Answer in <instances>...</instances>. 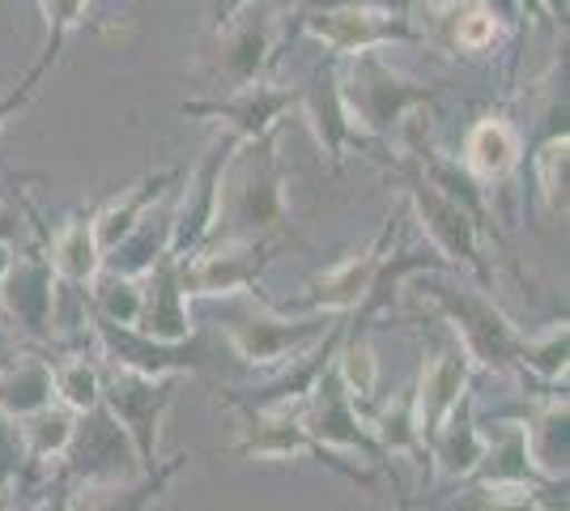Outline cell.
<instances>
[{"label":"cell","mask_w":570,"mask_h":511,"mask_svg":"<svg viewBox=\"0 0 570 511\" xmlns=\"http://www.w3.org/2000/svg\"><path fill=\"white\" fill-rule=\"evenodd\" d=\"M285 170L277 154V132L252 146H238L222 175V200L209 244L256 239V235H285ZM205 244V247H209Z\"/></svg>","instance_id":"obj_1"},{"label":"cell","mask_w":570,"mask_h":511,"mask_svg":"<svg viewBox=\"0 0 570 511\" xmlns=\"http://www.w3.org/2000/svg\"><path fill=\"white\" fill-rule=\"evenodd\" d=\"M336 81H341V98L362 141H387L396 128L409 124L422 107H430L439 90L426 81L404 77L396 65L383 60V51H362L350 60H336Z\"/></svg>","instance_id":"obj_2"},{"label":"cell","mask_w":570,"mask_h":511,"mask_svg":"<svg viewBox=\"0 0 570 511\" xmlns=\"http://www.w3.org/2000/svg\"><path fill=\"white\" fill-rule=\"evenodd\" d=\"M417 298L448 320L452 337L464 345L473 366L494 371V375L515 371L523 333L515 328V320L494 303V294H485L481 286H452V282H443L434 273L430 277L417 273Z\"/></svg>","instance_id":"obj_3"},{"label":"cell","mask_w":570,"mask_h":511,"mask_svg":"<svg viewBox=\"0 0 570 511\" xmlns=\"http://www.w3.org/2000/svg\"><path fill=\"white\" fill-rule=\"evenodd\" d=\"M235 298L238 303L222 320V333L230 341L238 363L261 366V371H277L294 354H303L307 345L328 337L336 324L345 320V316H324V312H298V316H289L282 307L256 303L247 294H235Z\"/></svg>","instance_id":"obj_4"},{"label":"cell","mask_w":570,"mask_h":511,"mask_svg":"<svg viewBox=\"0 0 570 511\" xmlns=\"http://www.w3.org/2000/svg\"><path fill=\"white\" fill-rule=\"evenodd\" d=\"M401 175H404V196L413 205V218L422 226L430 252L448 268H469L476 282H481V291H490L494 268H490L485 252H481V226H476L473 214L464 205H455L452 196L439 193L409 158L401 163Z\"/></svg>","instance_id":"obj_5"},{"label":"cell","mask_w":570,"mask_h":511,"mask_svg":"<svg viewBox=\"0 0 570 511\" xmlns=\"http://www.w3.org/2000/svg\"><path fill=\"white\" fill-rule=\"evenodd\" d=\"M179 384H184L179 375L149 380V375H137V371L102 363V401H98V405L119 422V431L128 435L141 469H154V464H158L163 422H167L170 405H175Z\"/></svg>","instance_id":"obj_6"},{"label":"cell","mask_w":570,"mask_h":511,"mask_svg":"<svg viewBox=\"0 0 570 511\" xmlns=\"http://www.w3.org/2000/svg\"><path fill=\"white\" fill-rule=\"evenodd\" d=\"M222 401L238 410L243 417V431L235 439V452L243 461H303V456H315V461H324L333 473L341 478H350L357 487H371L375 478L366 473V469H357V464H345L336 452H324V448H315L311 435L303 431V422H298V410H252V405H243L238 396L230 392H222Z\"/></svg>","instance_id":"obj_7"},{"label":"cell","mask_w":570,"mask_h":511,"mask_svg":"<svg viewBox=\"0 0 570 511\" xmlns=\"http://www.w3.org/2000/svg\"><path fill=\"white\" fill-rule=\"evenodd\" d=\"M289 111H298V86H277V81H252L217 98L179 102V116L217 124L238 146H252L268 132H277Z\"/></svg>","instance_id":"obj_8"},{"label":"cell","mask_w":570,"mask_h":511,"mask_svg":"<svg viewBox=\"0 0 570 511\" xmlns=\"http://www.w3.org/2000/svg\"><path fill=\"white\" fill-rule=\"evenodd\" d=\"M282 235H256V239H230L209 244L191 256H179V277L188 298H235L256 291L264 268L273 265V252Z\"/></svg>","instance_id":"obj_9"},{"label":"cell","mask_w":570,"mask_h":511,"mask_svg":"<svg viewBox=\"0 0 570 511\" xmlns=\"http://www.w3.org/2000/svg\"><path fill=\"white\" fill-rule=\"evenodd\" d=\"M145 473L128 435L119 431V422L102 405L90 414H77L65 456L56 461V478H65L72 487H90V482H128Z\"/></svg>","instance_id":"obj_10"},{"label":"cell","mask_w":570,"mask_h":511,"mask_svg":"<svg viewBox=\"0 0 570 511\" xmlns=\"http://www.w3.org/2000/svg\"><path fill=\"white\" fill-rule=\"evenodd\" d=\"M298 422H303V431L311 435V443L324 448V452H354V456H362V461L371 464H392L383 456V448L371 435V426H366V417L357 410V401L345 392V384H341V375H336L333 366L324 371V380L298 405Z\"/></svg>","instance_id":"obj_11"},{"label":"cell","mask_w":570,"mask_h":511,"mask_svg":"<svg viewBox=\"0 0 570 511\" xmlns=\"http://www.w3.org/2000/svg\"><path fill=\"white\" fill-rule=\"evenodd\" d=\"M90 337L98 345V363L124 366V371H137L149 380H163V375H196L205 366V345L200 337L188 341H154L128 328V324H111L90 312Z\"/></svg>","instance_id":"obj_12"},{"label":"cell","mask_w":570,"mask_h":511,"mask_svg":"<svg viewBox=\"0 0 570 511\" xmlns=\"http://www.w3.org/2000/svg\"><path fill=\"white\" fill-rule=\"evenodd\" d=\"M298 26L307 30L333 60H350L362 51H383L396 43H422V30L404 18H392L375 4H350V9H328V13H303Z\"/></svg>","instance_id":"obj_13"},{"label":"cell","mask_w":570,"mask_h":511,"mask_svg":"<svg viewBox=\"0 0 570 511\" xmlns=\"http://www.w3.org/2000/svg\"><path fill=\"white\" fill-rule=\"evenodd\" d=\"M469 392H473V363L448 328V341L426 350V363H422L417 384H413V410H417L422 443H430V435L469 401Z\"/></svg>","instance_id":"obj_14"},{"label":"cell","mask_w":570,"mask_h":511,"mask_svg":"<svg viewBox=\"0 0 570 511\" xmlns=\"http://www.w3.org/2000/svg\"><path fill=\"white\" fill-rule=\"evenodd\" d=\"M273 51H277V18L238 13L235 22L217 30V43L209 48V81L222 95L264 81V69L273 65Z\"/></svg>","instance_id":"obj_15"},{"label":"cell","mask_w":570,"mask_h":511,"mask_svg":"<svg viewBox=\"0 0 570 511\" xmlns=\"http://www.w3.org/2000/svg\"><path fill=\"white\" fill-rule=\"evenodd\" d=\"M235 149V137L222 132V141L205 154V163L188 175L184 193L175 200V239H170L175 256H191V252H200V247L209 244L217 222V200H222V175H226V163H230Z\"/></svg>","instance_id":"obj_16"},{"label":"cell","mask_w":570,"mask_h":511,"mask_svg":"<svg viewBox=\"0 0 570 511\" xmlns=\"http://www.w3.org/2000/svg\"><path fill=\"white\" fill-rule=\"evenodd\" d=\"M298 111H303L315 146H320V154L328 158L333 170L345 167V158H350L354 149H366L362 132H357L354 120H350V111H345L341 81H336V60L320 65V69L311 73L307 86H298Z\"/></svg>","instance_id":"obj_17"},{"label":"cell","mask_w":570,"mask_h":511,"mask_svg":"<svg viewBox=\"0 0 570 511\" xmlns=\"http://www.w3.org/2000/svg\"><path fill=\"white\" fill-rule=\"evenodd\" d=\"M396 235V218H387L380 226V235L362 252H350L341 265L324 268L320 277H311L307 298H303V312H324V316H354L357 303L366 298L375 273H380V261L387 252V239Z\"/></svg>","instance_id":"obj_18"},{"label":"cell","mask_w":570,"mask_h":511,"mask_svg":"<svg viewBox=\"0 0 570 511\" xmlns=\"http://www.w3.org/2000/svg\"><path fill=\"white\" fill-rule=\"evenodd\" d=\"M56 273H51L43 252L13 256V265L0 282V307L9 320L22 328L30 341H48L51 345V312H56Z\"/></svg>","instance_id":"obj_19"},{"label":"cell","mask_w":570,"mask_h":511,"mask_svg":"<svg viewBox=\"0 0 570 511\" xmlns=\"http://www.w3.org/2000/svg\"><path fill=\"white\" fill-rule=\"evenodd\" d=\"M137 333L154 341H188L196 337L191 324V298L179 277V256L167 252L158 265L141 277V316H137Z\"/></svg>","instance_id":"obj_20"},{"label":"cell","mask_w":570,"mask_h":511,"mask_svg":"<svg viewBox=\"0 0 570 511\" xmlns=\"http://www.w3.org/2000/svg\"><path fill=\"white\" fill-rule=\"evenodd\" d=\"M523 163V137L520 128L499 116V111H485L481 120L464 132V154H460V167L473 175L476 184L490 193L502 188Z\"/></svg>","instance_id":"obj_21"},{"label":"cell","mask_w":570,"mask_h":511,"mask_svg":"<svg viewBox=\"0 0 570 511\" xmlns=\"http://www.w3.org/2000/svg\"><path fill=\"white\" fill-rule=\"evenodd\" d=\"M188 469V456H170L145 469L128 482H90V487H72V511H154L163 503V494L175 487V478Z\"/></svg>","instance_id":"obj_22"},{"label":"cell","mask_w":570,"mask_h":511,"mask_svg":"<svg viewBox=\"0 0 570 511\" xmlns=\"http://www.w3.org/2000/svg\"><path fill=\"white\" fill-rule=\"evenodd\" d=\"M567 389H546L537 396L532 414L523 417V439L537 478L567 482L570 469V426H567Z\"/></svg>","instance_id":"obj_23"},{"label":"cell","mask_w":570,"mask_h":511,"mask_svg":"<svg viewBox=\"0 0 570 511\" xmlns=\"http://www.w3.org/2000/svg\"><path fill=\"white\" fill-rule=\"evenodd\" d=\"M170 239H175V200H170V193H163L149 205V214L132 226V235L119 239L102 256V268L124 273V277H145L170 252Z\"/></svg>","instance_id":"obj_24"},{"label":"cell","mask_w":570,"mask_h":511,"mask_svg":"<svg viewBox=\"0 0 570 511\" xmlns=\"http://www.w3.org/2000/svg\"><path fill=\"white\" fill-rule=\"evenodd\" d=\"M179 179V170H154V175H141L137 184H128V188H119L107 205H98L90 209V222H95V239H98V252L107 256L119 239H128L132 235V226L149 214V205L158 200L163 193H170V184Z\"/></svg>","instance_id":"obj_25"},{"label":"cell","mask_w":570,"mask_h":511,"mask_svg":"<svg viewBox=\"0 0 570 511\" xmlns=\"http://www.w3.org/2000/svg\"><path fill=\"white\" fill-rule=\"evenodd\" d=\"M43 256H48V265H51V273H56V282H60V286H77V291H86L98 273H102V252H98L90 209H86V214L77 209V214H69V218L60 222V226L51 230Z\"/></svg>","instance_id":"obj_26"},{"label":"cell","mask_w":570,"mask_h":511,"mask_svg":"<svg viewBox=\"0 0 570 511\" xmlns=\"http://www.w3.org/2000/svg\"><path fill=\"white\" fill-rule=\"evenodd\" d=\"M426 452H430V461L439 464L443 478H452V482H469V478H473L481 456H485V431L476 426L473 401H464V405L430 435Z\"/></svg>","instance_id":"obj_27"},{"label":"cell","mask_w":570,"mask_h":511,"mask_svg":"<svg viewBox=\"0 0 570 511\" xmlns=\"http://www.w3.org/2000/svg\"><path fill=\"white\" fill-rule=\"evenodd\" d=\"M469 482H485V487H546V478H537L532 456H528L523 422H499V431L485 435V456H481Z\"/></svg>","instance_id":"obj_28"},{"label":"cell","mask_w":570,"mask_h":511,"mask_svg":"<svg viewBox=\"0 0 570 511\" xmlns=\"http://www.w3.org/2000/svg\"><path fill=\"white\" fill-rule=\"evenodd\" d=\"M448 511H567V482H546V487L464 482L460 499Z\"/></svg>","instance_id":"obj_29"},{"label":"cell","mask_w":570,"mask_h":511,"mask_svg":"<svg viewBox=\"0 0 570 511\" xmlns=\"http://www.w3.org/2000/svg\"><path fill=\"white\" fill-rule=\"evenodd\" d=\"M51 363L39 354H18L13 363L0 366V414L4 417H26L35 410L51 405Z\"/></svg>","instance_id":"obj_30"},{"label":"cell","mask_w":570,"mask_h":511,"mask_svg":"<svg viewBox=\"0 0 570 511\" xmlns=\"http://www.w3.org/2000/svg\"><path fill=\"white\" fill-rule=\"evenodd\" d=\"M13 426H18V443H22V461L30 469H43V464H56L65 456L72 431H77V414L51 401L35 414L18 417Z\"/></svg>","instance_id":"obj_31"},{"label":"cell","mask_w":570,"mask_h":511,"mask_svg":"<svg viewBox=\"0 0 570 511\" xmlns=\"http://www.w3.org/2000/svg\"><path fill=\"white\" fill-rule=\"evenodd\" d=\"M366 426H371V435H375L387 461H396V456H417L422 461L426 456V443L417 431V410H413V384H404L392 401H383L380 414L366 417Z\"/></svg>","instance_id":"obj_32"},{"label":"cell","mask_w":570,"mask_h":511,"mask_svg":"<svg viewBox=\"0 0 570 511\" xmlns=\"http://www.w3.org/2000/svg\"><path fill=\"white\" fill-rule=\"evenodd\" d=\"M567 354H570V328L567 320H553L541 333H523L515 371L532 375L546 389H567Z\"/></svg>","instance_id":"obj_33"},{"label":"cell","mask_w":570,"mask_h":511,"mask_svg":"<svg viewBox=\"0 0 570 511\" xmlns=\"http://www.w3.org/2000/svg\"><path fill=\"white\" fill-rule=\"evenodd\" d=\"M532 184H537V196L546 205L549 218L567 222L570 209V137L558 132V137H546L537 154H532Z\"/></svg>","instance_id":"obj_34"},{"label":"cell","mask_w":570,"mask_h":511,"mask_svg":"<svg viewBox=\"0 0 570 511\" xmlns=\"http://www.w3.org/2000/svg\"><path fill=\"white\" fill-rule=\"evenodd\" d=\"M51 396L56 405H65L72 414H90L102 401V363L86 354H65L60 363H51Z\"/></svg>","instance_id":"obj_35"},{"label":"cell","mask_w":570,"mask_h":511,"mask_svg":"<svg viewBox=\"0 0 570 511\" xmlns=\"http://www.w3.org/2000/svg\"><path fill=\"white\" fill-rule=\"evenodd\" d=\"M86 294H90V312L95 316L137 328V316H141V277H124V273L102 268L95 282L86 286Z\"/></svg>","instance_id":"obj_36"},{"label":"cell","mask_w":570,"mask_h":511,"mask_svg":"<svg viewBox=\"0 0 570 511\" xmlns=\"http://www.w3.org/2000/svg\"><path fill=\"white\" fill-rule=\"evenodd\" d=\"M65 43H69V39H56V35H51L48 51H43V60H39V65H35V69H30V73H26L22 81L13 86V90H9V95H0V132H4V124L13 120L18 111H26V102H30V98L39 95V81H43V77L56 69V60H60Z\"/></svg>","instance_id":"obj_37"},{"label":"cell","mask_w":570,"mask_h":511,"mask_svg":"<svg viewBox=\"0 0 570 511\" xmlns=\"http://www.w3.org/2000/svg\"><path fill=\"white\" fill-rule=\"evenodd\" d=\"M39 9H43V18H48V35L69 39L72 30L86 22L90 0H39Z\"/></svg>","instance_id":"obj_38"},{"label":"cell","mask_w":570,"mask_h":511,"mask_svg":"<svg viewBox=\"0 0 570 511\" xmlns=\"http://www.w3.org/2000/svg\"><path fill=\"white\" fill-rule=\"evenodd\" d=\"M22 443H18V426L13 417L0 414V494L13 487V478L22 473Z\"/></svg>","instance_id":"obj_39"},{"label":"cell","mask_w":570,"mask_h":511,"mask_svg":"<svg viewBox=\"0 0 570 511\" xmlns=\"http://www.w3.org/2000/svg\"><path fill=\"white\" fill-rule=\"evenodd\" d=\"M22 230H26L22 209H18L13 200H0V244L13 247L18 239H22Z\"/></svg>","instance_id":"obj_40"},{"label":"cell","mask_w":570,"mask_h":511,"mask_svg":"<svg viewBox=\"0 0 570 511\" xmlns=\"http://www.w3.org/2000/svg\"><path fill=\"white\" fill-rule=\"evenodd\" d=\"M30 511H72V487L65 482V478H56V487L43 490V499H39Z\"/></svg>","instance_id":"obj_41"},{"label":"cell","mask_w":570,"mask_h":511,"mask_svg":"<svg viewBox=\"0 0 570 511\" xmlns=\"http://www.w3.org/2000/svg\"><path fill=\"white\" fill-rule=\"evenodd\" d=\"M375 9H383V13H392V18H404V22H413L417 18V9L426 4V0H371Z\"/></svg>","instance_id":"obj_42"},{"label":"cell","mask_w":570,"mask_h":511,"mask_svg":"<svg viewBox=\"0 0 570 511\" xmlns=\"http://www.w3.org/2000/svg\"><path fill=\"white\" fill-rule=\"evenodd\" d=\"M252 0H214V26L222 30L226 22H235L238 13H247Z\"/></svg>","instance_id":"obj_43"},{"label":"cell","mask_w":570,"mask_h":511,"mask_svg":"<svg viewBox=\"0 0 570 511\" xmlns=\"http://www.w3.org/2000/svg\"><path fill=\"white\" fill-rule=\"evenodd\" d=\"M298 18L303 13H328V9H350V4H371V0H294Z\"/></svg>","instance_id":"obj_44"},{"label":"cell","mask_w":570,"mask_h":511,"mask_svg":"<svg viewBox=\"0 0 570 511\" xmlns=\"http://www.w3.org/2000/svg\"><path fill=\"white\" fill-rule=\"evenodd\" d=\"M537 9H541V18L558 26V30H567V18H570V0H537Z\"/></svg>","instance_id":"obj_45"},{"label":"cell","mask_w":570,"mask_h":511,"mask_svg":"<svg viewBox=\"0 0 570 511\" xmlns=\"http://www.w3.org/2000/svg\"><path fill=\"white\" fill-rule=\"evenodd\" d=\"M392 487H396V511H413V499L404 494V487L396 482V473H392Z\"/></svg>","instance_id":"obj_46"},{"label":"cell","mask_w":570,"mask_h":511,"mask_svg":"<svg viewBox=\"0 0 570 511\" xmlns=\"http://www.w3.org/2000/svg\"><path fill=\"white\" fill-rule=\"evenodd\" d=\"M9 265H13V247L0 244V282H4V273H9Z\"/></svg>","instance_id":"obj_47"},{"label":"cell","mask_w":570,"mask_h":511,"mask_svg":"<svg viewBox=\"0 0 570 511\" xmlns=\"http://www.w3.org/2000/svg\"><path fill=\"white\" fill-rule=\"evenodd\" d=\"M0 511H9V508H0Z\"/></svg>","instance_id":"obj_48"}]
</instances>
